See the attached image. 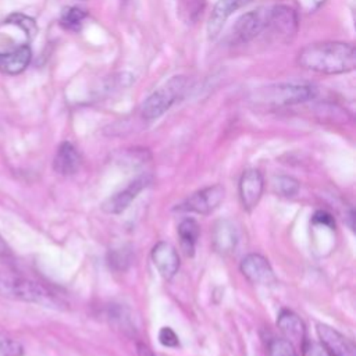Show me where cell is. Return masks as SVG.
Masks as SVG:
<instances>
[{
  "instance_id": "obj_1",
  "label": "cell",
  "mask_w": 356,
  "mask_h": 356,
  "mask_svg": "<svg viewBox=\"0 0 356 356\" xmlns=\"http://www.w3.org/2000/svg\"><path fill=\"white\" fill-rule=\"evenodd\" d=\"M296 63L318 74H345L355 70L356 50L345 42L310 43L298 53Z\"/></svg>"
},
{
  "instance_id": "obj_2",
  "label": "cell",
  "mask_w": 356,
  "mask_h": 356,
  "mask_svg": "<svg viewBox=\"0 0 356 356\" xmlns=\"http://www.w3.org/2000/svg\"><path fill=\"white\" fill-rule=\"evenodd\" d=\"M0 296L51 309L64 306L63 299L50 288L15 273L0 271Z\"/></svg>"
},
{
  "instance_id": "obj_3",
  "label": "cell",
  "mask_w": 356,
  "mask_h": 356,
  "mask_svg": "<svg viewBox=\"0 0 356 356\" xmlns=\"http://www.w3.org/2000/svg\"><path fill=\"white\" fill-rule=\"evenodd\" d=\"M316 95L317 89L310 83L282 82L254 89L249 100L259 107H285L309 102Z\"/></svg>"
},
{
  "instance_id": "obj_4",
  "label": "cell",
  "mask_w": 356,
  "mask_h": 356,
  "mask_svg": "<svg viewBox=\"0 0 356 356\" xmlns=\"http://www.w3.org/2000/svg\"><path fill=\"white\" fill-rule=\"evenodd\" d=\"M185 76H174L164 86L154 90L142 104L140 114L145 120H156L161 117L185 90Z\"/></svg>"
},
{
  "instance_id": "obj_5",
  "label": "cell",
  "mask_w": 356,
  "mask_h": 356,
  "mask_svg": "<svg viewBox=\"0 0 356 356\" xmlns=\"http://www.w3.org/2000/svg\"><path fill=\"white\" fill-rule=\"evenodd\" d=\"M224 193L225 189L218 184L206 186L203 189L193 192L184 202L177 204L175 210L192 211L197 214H210L220 206V203L224 199Z\"/></svg>"
},
{
  "instance_id": "obj_6",
  "label": "cell",
  "mask_w": 356,
  "mask_h": 356,
  "mask_svg": "<svg viewBox=\"0 0 356 356\" xmlns=\"http://www.w3.org/2000/svg\"><path fill=\"white\" fill-rule=\"evenodd\" d=\"M267 26V8H259L243 14L232 26L229 33L232 44H242L253 40Z\"/></svg>"
},
{
  "instance_id": "obj_7",
  "label": "cell",
  "mask_w": 356,
  "mask_h": 356,
  "mask_svg": "<svg viewBox=\"0 0 356 356\" xmlns=\"http://www.w3.org/2000/svg\"><path fill=\"white\" fill-rule=\"evenodd\" d=\"M266 31H270L278 39L288 40L298 31V15L295 10L284 4L267 8Z\"/></svg>"
},
{
  "instance_id": "obj_8",
  "label": "cell",
  "mask_w": 356,
  "mask_h": 356,
  "mask_svg": "<svg viewBox=\"0 0 356 356\" xmlns=\"http://www.w3.org/2000/svg\"><path fill=\"white\" fill-rule=\"evenodd\" d=\"M152 184V175L150 174H142L138 178H135L132 182L128 184V186L113 196H110L104 203L102 204V209L108 214H118L124 211L131 202L149 185Z\"/></svg>"
},
{
  "instance_id": "obj_9",
  "label": "cell",
  "mask_w": 356,
  "mask_h": 356,
  "mask_svg": "<svg viewBox=\"0 0 356 356\" xmlns=\"http://www.w3.org/2000/svg\"><path fill=\"white\" fill-rule=\"evenodd\" d=\"M241 271L252 284L273 285L277 282L268 260L257 253H250L242 259Z\"/></svg>"
},
{
  "instance_id": "obj_10",
  "label": "cell",
  "mask_w": 356,
  "mask_h": 356,
  "mask_svg": "<svg viewBox=\"0 0 356 356\" xmlns=\"http://www.w3.org/2000/svg\"><path fill=\"white\" fill-rule=\"evenodd\" d=\"M317 335L328 356H356V348L353 342L335 328L318 323Z\"/></svg>"
},
{
  "instance_id": "obj_11",
  "label": "cell",
  "mask_w": 356,
  "mask_h": 356,
  "mask_svg": "<svg viewBox=\"0 0 356 356\" xmlns=\"http://www.w3.org/2000/svg\"><path fill=\"white\" fill-rule=\"evenodd\" d=\"M264 179L259 170H246L239 179V197L245 210H253L263 193Z\"/></svg>"
},
{
  "instance_id": "obj_12",
  "label": "cell",
  "mask_w": 356,
  "mask_h": 356,
  "mask_svg": "<svg viewBox=\"0 0 356 356\" xmlns=\"http://www.w3.org/2000/svg\"><path fill=\"white\" fill-rule=\"evenodd\" d=\"M152 260L160 275L171 280L179 268V257L175 248L168 242H159L152 249Z\"/></svg>"
},
{
  "instance_id": "obj_13",
  "label": "cell",
  "mask_w": 356,
  "mask_h": 356,
  "mask_svg": "<svg viewBox=\"0 0 356 356\" xmlns=\"http://www.w3.org/2000/svg\"><path fill=\"white\" fill-rule=\"evenodd\" d=\"M277 325L286 341H289L293 346L299 345L300 348L306 342V328L303 321L298 314L291 310H281L277 318Z\"/></svg>"
},
{
  "instance_id": "obj_14",
  "label": "cell",
  "mask_w": 356,
  "mask_h": 356,
  "mask_svg": "<svg viewBox=\"0 0 356 356\" xmlns=\"http://www.w3.org/2000/svg\"><path fill=\"white\" fill-rule=\"evenodd\" d=\"M213 248L220 254H229L234 252L238 243V231L232 221L220 220L216 222L211 235Z\"/></svg>"
},
{
  "instance_id": "obj_15",
  "label": "cell",
  "mask_w": 356,
  "mask_h": 356,
  "mask_svg": "<svg viewBox=\"0 0 356 356\" xmlns=\"http://www.w3.org/2000/svg\"><path fill=\"white\" fill-rule=\"evenodd\" d=\"M249 0H218L209 17L207 22V33L210 39H214L221 32L225 21L228 17L238 8H241L243 4H246Z\"/></svg>"
},
{
  "instance_id": "obj_16",
  "label": "cell",
  "mask_w": 356,
  "mask_h": 356,
  "mask_svg": "<svg viewBox=\"0 0 356 356\" xmlns=\"http://www.w3.org/2000/svg\"><path fill=\"white\" fill-rule=\"evenodd\" d=\"M81 167V154L71 142H63L54 156L53 168L60 175H72Z\"/></svg>"
},
{
  "instance_id": "obj_17",
  "label": "cell",
  "mask_w": 356,
  "mask_h": 356,
  "mask_svg": "<svg viewBox=\"0 0 356 356\" xmlns=\"http://www.w3.org/2000/svg\"><path fill=\"white\" fill-rule=\"evenodd\" d=\"M31 57L32 51L28 44H21L11 51L0 53V71L8 75L19 74L28 67Z\"/></svg>"
},
{
  "instance_id": "obj_18",
  "label": "cell",
  "mask_w": 356,
  "mask_h": 356,
  "mask_svg": "<svg viewBox=\"0 0 356 356\" xmlns=\"http://www.w3.org/2000/svg\"><path fill=\"white\" fill-rule=\"evenodd\" d=\"M178 235H179L181 246H182L185 254L192 256L193 250H195V245L200 235V227H199L197 221L193 218L182 220L178 225Z\"/></svg>"
},
{
  "instance_id": "obj_19",
  "label": "cell",
  "mask_w": 356,
  "mask_h": 356,
  "mask_svg": "<svg viewBox=\"0 0 356 356\" xmlns=\"http://www.w3.org/2000/svg\"><path fill=\"white\" fill-rule=\"evenodd\" d=\"M267 356H298V353L285 338H273L267 343Z\"/></svg>"
},
{
  "instance_id": "obj_20",
  "label": "cell",
  "mask_w": 356,
  "mask_h": 356,
  "mask_svg": "<svg viewBox=\"0 0 356 356\" xmlns=\"http://www.w3.org/2000/svg\"><path fill=\"white\" fill-rule=\"evenodd\" d=\"M6 24H11V25L19 26L25 32L28 39L35 38V35L38 32L36 22L32 18H29V17H26L24 14H19V13H14V14L8 15L7 19H6Z\"/></svg>"
},
{
  "instance_id": "obj_21",
  "label": "cell",
  "mask_w": 356,
  "mask_h": 356,
  "mask_svg": "<svg viewBox=\"0 0 356 356\" xmlns=\"http://www.w3.org/2000/svg\"><path fill=\"white\" fill-rule=\"evenodd\" d=\"M274 188H275V192L280 193L281 196H285V197H292L295 196L298 192H299V182L292 178V177H286V175H280V177H275L274 178Z\"/></svg>"
},
{
  "instance_id": "obj_22",
  "label": "cell",
  "mask_w": 356,
  "mask_h": 356,
  "mask_svg": "<svg viewBox=\"0 0 356 356\" xmlns=\"http://www.w3.org/2000/svg\"><path fill=\"white\" fill-rule=\"evenodd\" d=\"M86 13L82 8L78 7H68L61 13L60 22L67 29H78L85 19Z\"/></svg>"
},
{
  "instance_id": "obj_23",
  "label": "cell",
  "mask_w": 356,
  "mask_h": 356,
  "mask_svg": "<svg viewBox=\"0 0 356 356\" xmlns=\"http://www.w3.org/2000/svg\"><path fill=\"white\" fill-rule=\"evenodd\" d=\"M0 356H24V346L17 339L0 331Z\"/></svg>"
},
{
  "instance_id": "obj_24",
  "label": "cell",
  "mask_w": 356,
  "mask_h": 356,
  "mask_svg": "<svg viewBox=\"0 0 356 356\" xmlns=\"http://www.w3.org/2000/svg\"><path fill=\"white\" fill-rule=\"evenodd\" d=\"M110 266L115 270H125L127 266L131 263V253L125 249H114L108 254Z\"/></svg>"
},
{
  "instance_id": "obj_25",
  "label": "cell",
  "mask_w": 356,
  "mask_h": 356,
  "mask_svg": "<svg viewBox=\"0 0 356 356\" xmlns=\"http://www.w3.org/2000/svg\"><path fill=\"white\" fill-rule=\"evenodd\" d=\"M159 341L163 346H167V348H177L179 345L178 335L170 327H163L159 331Z\"/></svg>"
},
{
  "instance_id": "obj_26",
  "label": "cell",
  "mask_w": 356,
  "mask_h": 356,
  "mask_svg": "<svg viewBox=\"0 0 356 356\" xmlns=\"http://www.w3.org/2000/svg\"><path fill=\"white\" fill-rule=\"evenodd\" d=\"M312 221H313V224L323 225V227H327V228H334L335 227L334 217L328 211H325V210L316 211L313 214V217H312Z\"/></svg>"
},
{
  "instance_id": "obj_27",
  "label": "cell",
  "mask_w": 356,
  "mask_h": 356,
  "mask_svg": "<svg viewBox=\"0 0 356 356\" xmlns=\"http://www.w3.org/2000/svg\"><path fill=\"white\" fill-rule=\"evenodd\" d=\"M0 260L8 264H11L14 260V253L8 246V243L6 242V239L1 236V234H0Z\"/></svg>"
},
{
  "instance_id": "obj_28",
  "label": "cell",
  "mask_w": 356,
  "mask_h": 356,
  "mask_svg": "<svg viewBox=\"0 0 356 356\" xmlns=\"http://www.w3.org/2000/svg\"><path fill=\"white\" fill-rule=\"evenodd\" d=\"M182 1H185V0H182ZM203 6H204V0H189V6H186L184 8V11L189 15V18H195L200 13Z\"/></svg>"
},
{
  "instance_id": "obj_29",
  "label": "cell",
  "mask_w": 356,
  "mask_h": 356,
  "mask_svg": "<svg viewBox=\"0 0 356 356\" xmlns=\"http://www.w3.org/2000/svg\"><path fill=\"white\" fill-rule=\"evenodd\" d=\"M325 0H298L299 7L306 13L316 11L321 4H324Z\"/></svg>"
},
{
  "instance_id": "obj_30",
  "label": "cell",
  "mask_w": 356,
  "mask_h": 356,
  "mask_svg": "<svg viewBox=\"0 0 356 356\" xmlns=\"http://www.w3.org/2000/svg\"><path fill=\"white\" fill-rule=\"evenodd\" d=\"M136 350H138V356H154V353L150 350V348L140 342L136 345Z\"/></svg>"
}]
</instances>
